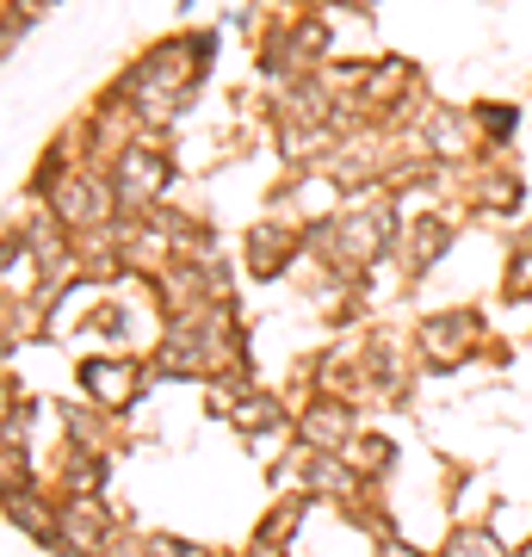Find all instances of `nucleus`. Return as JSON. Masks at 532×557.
Segmentation results:
<instances>
[{
    "label": "nucleus",
    "instance_id": "f257e3e1",
    "mask_svg": "<svg viewBox=\"0 0 532 557\" xmlns=\"http://www.w3.org/2000/svg\"><path fill=\"white\" fill-rule=\"evenodd\" d=\"M161 180H168V156L143 149V143H124V156H119V199H131V205L156 199Z\"/></svg>",
    "mask_w": 532,
    "mask_h": 557
},
{
    "label": "nucleus",
    "instance_id": "f03ea898",
    "mask_svg": "<svg viewBox=\"0 0 532 557\" xmlns=\"http://www.w3.org/2000/svg\"><path fill=\"white\" fill-rule=\"evenodd\" d=\"M44 193H50V205H57V218L69 223V230H87V223H99L106 218V193H99V186H87V180H44Z\"/></svg>",
    "mask_w": 532,
    "mask_h": 557
},
{
    "label": "nucleus",
    "instance_id": "7ed1b4c3",
    "mask_svg": "<svg viewBox=\"0 0 532 557\" xmlns=\"http://www.w3.org/2000/svg\"><path fill=\"white\" fill-rule=\"evenodd\" d=\"M477 335V317H434L428 329H421V341H428V359L434 366H453L458 359V341Z\"/></svg>",
    "mask_w": 532,
    "mask_h": 557
},
{
    "label": "nucleus",
    "instance_id": "20e7f679",
    "mask_svg": "<svg viewBox=\"0 0 532 557\" xmlns=\"http://www.w3.org/2000/svg\"><path fill=\"white\" fill-rule=\"evenodd\" d=\"M297 236L292 230H279V223H260L255 236H248V260H255V273H279L285 260H292Z\"/></svg>",
    "mask_w": 532,
    "mask_h": 557
},
{
    "label": "nucleus",
    "instance_id": "39448f33",
    "mask_svg": "<svg viewBox=\"0 0 532 557\" xmlns=\"http://www.w3.org/2000/svg\"><path fill=\"white\" fill-rule=\"evenodd\" d=\"M446 248H453V230H446V223H415L409 230V267L415 273H428Z\"/></svg>",
    "mask_w": 532,
    "mask_h": 557
},
{
    "label": "nucleus",
    "instance_id": "423d86ee",
    "mask_svg": "<svg viewBox=\"0 0 532 557\" xmlns=\"http://www.w3.org/2000/svg\"><path fill=\"white\" fill-rule=\"evenodd\" d=\"M87 391L106 397V403H119V397H131L137 384H131V366H106V359H94V366H87Z\"/></svg>",
    "mask_w": 532,
    "mask_h": 557
},
{
    "label": "nucleus",
    "instance_id": "0eeeda50",
    "mask_svg": "<svg viewBox=\"0 0 532 557\" xmlns=\"http://www.w3.org/2000/svg\"><path fill=\"white\" fill-rule=\"evenodd\" d=\"M304 440H310V446H341V440H347V409H335V403H329V409H310Z\"/></svg>",
    "mask_w": 532,
    "mask_h": 557
},
{
    "label": "nucleus",
    "instance_id": "6e6552de",
    "mask_svg": "<svg viewBox=\"0 0 532 557\" xmlns=\"http://www.w3.org/2000/svg\"><path fill=\"white\" fill-rule=\"evenodd\" d=\"M446 557H502V545H495L490 533H471V527H465V533H453Z\"/></svg>",
    "mask_w": 532,
    "mask_h": 557
},
{
    "label": "nucleus",
    "instance_id": "1a4fd4ad",
    "mask_svg": "<svg viewBox=\"0 0 532 557\" xmlns=\"http://www.w3.org/2000/svg\"><path fill=\"white\" fill-rule=\"evenodd\" d=\"M471 124H490L495 143L514 137V106H471Z\"/></svg>",
    "mask_w": 532,
    "mask_h": 557
},
{
    "label": "nucleus",
    "instance_id": "9d476101",
    "mask_svg": "<svg viewBox=\"0 0 532 557\" xmlns=\"http://www.w3.org/2000/svg\"><path fill=\"white\" fill-rule=\"evenodd\" d=\"M520 557H532V545H527V552H520Z\"/></svg>",
    "mask_w": 532,
    "mask_h": 557
}]
</instances>
